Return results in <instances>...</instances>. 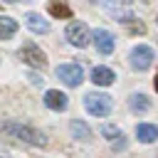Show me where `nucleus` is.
Segmentation results:
<instances>
[{"instance_id": "1", "label": "nucleus", "mask_w": 158, "mask_h": 158, "mask_svg": "<svg viewBox=\"0 0 158 158\" xmlns=\"http://www.w3.org/2000/svg\"><path fill=\"white\" fill-rule=\"evenodd\" d=\"M0 131H2L5 136L20 138V141H25V143H30V146H44V143H47V138H44L37 128L25 126V123H20V121H5V123L0 126Z\"/></svg>"}, {"instance_id": "2", "label": "nucleus", "mask_w": 158, "mask_h": 158, "mask_svg": "<svg viewBox=\"0 0 158 158\" xmlns=\"http://www.w3.org/2000/svg\"><path fill=\"white\" fill-rule=\"evenodd\" d=\"M84 106H86V111H89L91 116L104 118V116L111 114V96H109V94H96V91H91V94L84 96Z\"/></svg>"}, {"instance_id": "3", "label": "nucleus", "mask_w": 158, "mask_h": 158, "mask_svg": "<svg viewBox=\"0 0 158 158\" xmlns=\"http://www.w3.org/2000/svg\"><path fill=\"white\" fill-rule=\"evenodd\" d=\"M128 59H131V67H133V69H138V72H146V69L153 64L156 54H153V49H151L148 44H136V47L131 49Z\"/></svg>"}, {"instance_id": "4", "label": "nucleus", "mask_w": 158, "mask_h": 158, "mask_svg": "<svg viewBox=\"0 0 158 158\" xmlns=\"http://www.w3.org/2000/svg\"><path fill=\"white\" fill-rule=\"evenodd\" d=\"M67 40H69V44H74V47H86L89 44V40H91V32H89V27L84 25V22H79V20H74V22H69V27H67Z\"/></svg>"}, {"instance_id": "5", "label": "nucleus", "mask_w": 158, "mask_h": 158, "mask_svg": "<svg viewBox=\"0 0 158 158\" xmlns=\"http://www.w3.org/2000/svg\"><path fill=\"white\" fill-rule=\"evenodd\" d=\"M20 57H22L30 67H35V69H44V67H47V57H44V52H42L35 42H25L22 49H20Z\"/></svg>"}, {"instance_id": "6", "label": "nucleus", "mask_w": 158, "mask_h": 158, "mask_svg": "<svg viewBox=\"0 0 158 158\" xmlns=\"http://www.w3.org/2000/svg\"><path fill=\"white\" fill-rule=\"evenodd\" d=\"M57 79L64 81L67 86H79L84 81V72L79 64H59L57 67Z\"/></svg>"}, {"instance_id": "7", "label": "nucleus", "mask_w": 158, "mask_h": 158, "mask_svg": "<svg viewBox=\"0 0 158 158\" xmlns=\"http://www.w3.org/2000/svg\"><path fill=\"white\" fill-rule=\"evenodd\" d=\"M91 40H94V44H96V49H99L101 54H111L114 47H116V40H114V35H111L109 30H96V32L91 35Z\"/></svg>"}, {"instance_id": "8", "label": "nucleus", "mask_w": 158, "mask_h": 158, "mask_svg": "<svg viewBox=\"0 0 158 158\" xmlns=\"http://www.w3.org/2000/svg\"><path fill=\"white\" fill-rule=\"evenodd\" d=\"M44 104H47V109H52V111H64V109L69 106V96L62 94L59 89H49V91L44 94Z\"/></svg>"}, {"instance_id": "9", "label": "nucleus", "mask_w": 158, "mask_h": 158, "mask_svg": "<svg viewBox=\"0 0 158 158\" xmlns=\"http://www.w3.org/2000/svg\"><path fill=\"white\" fill-rule=\"evenodd\" d=\"M114 79H116V74H114L109 67H94V69H91V81H94L96 86H111Z\"/></svg>"}, {"instance_id": "10", "label": "nucleus", "mask_w": 158, "mask_h": 158, "mask_svg": "<svg viewBox=\"0 0 158 158\" xmlns=\"http://www.w3.org/2000/svg\"><path fill=\"white\" fill-rule=\"evenodd\" d=\"M136 136H138L141 143H153V141H158V126H153V123H138L136 126Z\"/></svg>"}, {"instance_id": "11", "label": "nucleus", "mask_w": 158, "mask_h": 158, "mask_svg": "<svg viewBox=\"0 0 158 158\" xmlns=\"http://www.w3.org/2000/svg\"><path fill=\"white\" fill-rule=\"evenodd\" d=\"M25 22H27V27H30L32 32H37V35H47V32H49V22L42 20L37 12H27Z\"/></svg>"}, {"instance_id": "12", "label": "nucleus", "mask_w": 158, "mask_h": 158, "mask_svg": "<svg viewBox=\"0 0 158 158\" xmlns=\"http://www.w3.org/2000/svg\"><path fill=\"white\" fill-rule=\"evenodd\" d=\"M17 20L7 17V15H0V40H10L15 32H17Z\"/></svg>"}, {"instance_id": "13", "label": "nucleus", "mask_w": 158, "mask_h": 158, "mask_svg": "<svg viewBox=\"0 0 158 158\" xmlns=\"http://www.w3.org/2000/svg\"><path fill=\"white\" fill-rule=\"evenodd\" d=\"M128 106H131V111H148L151 101H148L146 94H131L128 96Z\"/></svg>"}, {"instance_id": "14", "label": "nucleus", "mask_w": 158, "mask_h": 158, "mask_svg": "<svg viewBox=\"0 0 158 158\" xmlns=\"http://www.w3.org/2000/svg\"><path fill=\"white\" fill-rule=\"evenodd\" d=\"M69 128H72V136H74V138H81V141H89V138H91V131H89V126H86L84 121H77V118H74V121L69 123Z\"/></svg>"}, {"instance_id": "15", "label": "nucleus", "mask_w": 158, "mask_h": 158, "mask_svg": "<svg viewBox=\"0 0 158 158\" xmlns=\"http://www.w3.org/2000/svg\"><path fill=\"white\" fill-rule=\"evenodd\" d=\"M49 15H54V17H72V10L64 2H49Z\"/></svg>"}, {"instance_id": "16", "label": "nucleus", "mask_w": 158, "mask_h": 158, "mask_svg": "<svg viewBox=\"0 0 158 158\" xmlns=\"http://www.w3.org/2000/svg\"><path fill=\"white\" fill-rule=\"evenodd\" d=\"M106 10L116 17V20H121V22H131L133 20V15L128 12V10H123V7H116V5H106Z\"/></svg>"}, {"instance_id": "17", "label": "nucleus", "mask_w": 158, "mask_h": 158, "mask_svg": "<svg viewBox=\"0 0 158 158\" xmlns=\"http://www.w3.org/2000/svg\"><path fill=\"white\" fill-rule=\"evenodd\" d=\"M101 133H104L106 138H111V143H114L116 138H121V136H123V133H121L116 126H104V128H101Z\"/></svg>"}, {"instance_id": "18", "label": "nucleus", "mask_w": 158, "mask_h": 158, "mask_svg": "<svg viewBox=\"0 0 158 158\" xmlns=\"http://www.w3.org/2000/svg\"><path fill=\"white\" fill-rule=\"evenodd\" d=\"M123 146H126V141H123V136H121L118 141H114V148H123Z\"/></svg>"}, {"instance_id": "19", "label": "nucleus", "mask_w": 158, "mask_h": 158, "mask_svg": "<svg viewBox=\"0 0 158 158\" xmlns=\"http://www.w3.org/2000/svg\"><path fill=\"white\" fill-rule=\"evenodd\" d=\"M156 91H158V74H156Z\"/></svg>"}]
</instances>
